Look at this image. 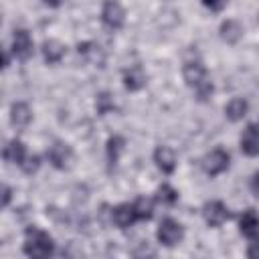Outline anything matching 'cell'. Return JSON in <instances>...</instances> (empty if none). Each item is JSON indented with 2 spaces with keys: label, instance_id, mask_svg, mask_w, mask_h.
<instances>
[{
  "label": "cell",
  "instance_id": "6da1fadb",
  "mask_svg": "<svg viewBox=\"0 0 259 259\" xmlns=\"http://www.w3.org/2000/svg\"><path fill=\"white\" fill-rule=\"evenodd\" d=\"M22 251L28 259H53L55 255V243L49 233L32 227L24 235V245Z\"/></svg>",
  "mask_w": 259,
  "mask_h": 259
},
{
  "label": "cell",
  "instance_id": "7a4b0ae2",
  "mask_svg": "<svg viewBox=\"0 0 259 259\" xmlns=\"http://www.w3.org/2000/svg\"><path fill=\"white\" fill-rule=\"evenodd\" d=\"M182 75L188 87H192L198 95V99H208L212 95V83L208 79V73L200 61H186L182 67Z\"/></svg>",
  "mask_w": 259,
  "mask_h": 259
},
{
  "label": "cell",
  "instance_id": "3957f363",
  "mask_svg": "<svg viewBox=\"0 0 259 259\" xmlns=\"http://www.w3.org/2000/svg\"><path fill=\"white\" fill-rule=\"evenodd\" d=\"M156 237H158V241H160L164 247H174V245H178V243L182 241L184 229H182V225H180L178 221H174V219L168 217V219H164V221L158 225Z\"/></svg>",
  "mask_w": 259,
  "mask_h": 259
},
{
  "label": "cell",
  "instance_id": "277c9868",
  "mask_svg": "<svg viewBox=\"0 0 259 259\" xmlns=\"http://www.w3.org/2000/svg\"><path fill=\"white\" fill-rule=\"evenodd\" d=\"M229 162H231L229 152L223 150V148H214L202 158V170L208 176H219L229 168Z\"/></svg>",
  "mask_w": 259,
  "mask_h": 259
},
{
  "label": "cell",
  "instance_id": "5b68a950",
  "mask_svg": "<svg viewBox=\"0 0 259 259\" xmlns=\"http://www.w3.org/2000/svg\"><path fill=\"white\" fill-rule=\"evenodd\" d=\"M47 158H49V162H51L55 168L67 170V168L71 166V162H73V150H71L67 144H63V142H55L53 146H49Z\"/></svg>",
  "mask_w": 259,
  "mask_h": 259
},
{
  "label": "cell",
  "instance_id": "8992f818",
  "mask_svg": "<svg viewBox=\"0 0 259 259\" xmlns=\"http://www.w3.org/2000/svg\"><path fill=\"white\" fill-rule=\"evenodd\" d=\"M202 219L208 227H221L229 219V208L221 200H210L202 206Z\"/></svg>",
  "mask_w": 259,
  "mask_h": 259
},
{
  "label": "cell",
  "instance_id": "52a82bcc",
  "mask_svg": "<svg viewBox=\"0 0 259 259\" xmlns=\"http://www.w3.org/2000/svg\"><path fill=\"white\" fill-rule=\"evenodd\" d=\"M12 55L20 61H26L32 55V38L26 28H16L12 34Z\"/></svg>",
  "mask_w": 259,
  "mask_h": 259
},
{
  "label": "cell",
  "instance_id": "ba28073f",
  "mask_svg": "<svg viewBox=\"0 0 259 259\" xmlns=\"http://www.w3.org/2000/svg\"><path fill=\"white\" fill-rule=\"evenodd\" d=\"M101 20L111 30L119 28L123 24V20H125V12H123L121 4H117V2H105L103 8H101Z\"/></svg>",
  "mask_w": 259,
  "mask_h": 259
},
{
  "label": "cell",
  "instance_id": "9c48e42d",
  "mask_svg": "<svg viewBox=\"0 0 259 259\" xmlns=\"http://www.w3.org/2000/svg\"><path fill=\"white\" fill-rule=\"evenodd\" d=\"M241 150L247 156H259V123H251L241 134Z\"/></svg>",
  "mask_w": 259,
  "mask_h": 259
},
{
  "label": "cell",
  "instance_id": "30bf717a",
  "mask_svg": "<svg viewBox=\"0 0 259 259\" xmlns=\"http://www.w3.org/2000/svg\"><path fill=\"white\" fill-rule=\"evenodd\" d=\"M154 162L164 174H172L176 168V154L170 146H158L154 150Z\"/></svg>",
  "mask_w": 259,
  "mask_h": 259
},
{
  "label": "cell",
  "instance_id": "8fae6325",
  "mask_svg": "<svg viewBox=\"0 0 259 259\" xmlns=\"http://www.w3.org/2000/svg\"><path fill=\"white\" fill-rule=\"evenodd\" d=\"M239 231L247 239H257L259 237V214L253 208H247L239 217Z\"/></svg>",
  "mask_w": 259,
  "mask_h": 259
},
{
  "label": "cell",
  "instance_id": "7c38bea8",
  "mask_svg": "<svg viewBox=\"0 0 259 259\" xmlns=\"http://www.w3.org/2000/svg\"><path fill=\"white\" fill-rule=\"evenodd\" d=\"M136 221H138V214H136L134 202H123V204H119V206L113 208V223H115L119 229H127V227H132Z\"/></svg>",
  "mask_w": 259,
  "mask_h": 259
},
{
  "label": "cell",
  "instance_id": "4fadbf2b",
  "mask_svg": "<svg viewBox=\"0 0 259 259\" xmlns=\"http://www.w3.org/2000/svg\"><path fill=\"white\" fill-rule=\"evenodd\" d=\"M146 85V73L140 65H132L123 71V87L127 91H140Z\"/></svg>",
  "mask_w": 259,
  "mask_h": 259
},
{
  "label": "cell",
  "instance_id": "5bb4252c",
  "mask_svg": "<svg viewBox=\"0 0 259 259\" xmlns=\"http://www.w3.org/2000/svg\"><path fill=\"white\" fill-rule=\"evenodd\" d=\"M4 160L6 162H10V164H18V166H22L24 162H26V146L20 142V140H10L8 144H6V148H4Z\"/></svg>",
  "mask_w": 259,
  "mask_h": 259
},
{
  "label": "cell",
  "instance_id": "9a60e30c",
  "mask_svg": "<svg viewBox=\"0 0 259 259\" xmlns=\"http://www.w3.org/2000/svg\"><path fill=\"white\" fill-rule=\"evenodd\" d=\"M30 119H32V111H30L28 103L18 101L10 107V121L14 127H26L30 123Z\"/></svg>",
  "mask_w": 259,
  "mask_h": 259
},
{
  "label": "cell",
  "instance_id": "2e32d148",
  "mask_svg": "<svg viewBox=\"0 0 259 259\" xmlns=\"http://www.w3.org/2000/svg\"><path fill=\"white\" fill-rule=\"evenodd\" d=\"M42 57H45V61L49 65L59 63L65 57V45L61 40H55V38L45 40V45H42Z\"/></svg>",
  "mask_w": 259,
  "mask_h": 259
},
{
  "label": "cell",
  "instance_id": "e0dca14e",
  "mask_svg": "<svg viewBox=\"0 0 259 259\" xmlns=\"http://www.w3.org/2000/svg\"><path fill=\"white\" fill-rule=\"evenodd\" d=\"M247 109H249V103L243 99V97H233L227 105H225V115L231 119V121H239L247 115Z\"/></svg>",
  "mask_w": 259,
  "mask_h": 259
},
{
  "label": "cell",
  "instance_id": "ac0fdd59",
  "mask_svg": "<svg viewBox=\"0 0 259 259\" xmlns=\"http://www.w3.org/2000/svg\"><path fill=\"white\" fill-rule=\"evenodd\" d=\"M123 148H125V140H123L121 136H113V138L107 140L105 152H107V162H109V166H115V164H117V160H119Z\"/></svg>",
  "mask_w": 259,
  "mask_h": 259
},
{
  "label": "cell",
  "instance_id": "d6986e66",
  "mask_svg": "<svg viewBox=\"0 0 259 259\" xmlns=\"http://www.w3.org/2000/svg\"><path fill=\"white\" fill-rule=\"evenodd\" d=\"M221 36H223V40H227V42L233 45V42H237L243 36V26L237 20H227L221 26Z\"/></svg>",
  "mask_w": 259,
  "mask_h": 259
},
{
  "label": "cell",
  "instance_id": "ffe728a7",
  "mask_svg": "<svg viewBox=\"0 0 259 259\" xmlns=\"http://www.w3.org/2000/svg\"><path fill=\"white\" fill-rule=\"evenodd\" d=\"M134 208H136V214H138V221H150L152 214H154V204L150 198L146 196H140L134 200Z\"/></svg>",
  "mask_w": 259,
  "mask_h": 259
},
{
  "label": "cell",
  "instance_id": "44dd1931",
  "mask_svg": "<svg viewBox=\"0 0 259 259\" xmlns=\"http://www.w3.org/2000/svg\"><path fill=\"white\" fill-rule=\"evenodd\" d=\"M156 200L162 202V204H174V202L178 200V192H176L170 184H162V186H158V190H156Z\"/></svg>",
  "mask_w": 259,
  "mask_h": 259
},
{
  "label": "cell",
  "instance_id": "7402d4cb",
  "mask_svg": "<svg viewBox=\"0 0 259 259\" xmlns=\"http://www.w3.org/2000/svg\"><path fill=\"white\" fill-rule=\"evenodd\" d=\"M113 107V101L109 99V93H99L97 95V111L99 113H107Z\"/></svg>",
  "mask_w": 259,
  "mask_h": 259
},
{
  "label": "cell",
  "instance_id": "603a6c76",
  "mask_svg": "<svg viewBox=\"0 0 259 259\" xmlns=\"http://www.w3.org/2000/svg\"><path fill=\"white\" fill-rule=\"evenodd\" d=\"M38 166H40V158H38V156H30V158H26V162L22 164V170H24L26 174H30V172L38 170Z\"/></svg>",
  "mask_w": 259,
  "mask_h": 259
},
{
  "label": "cell",
  "instance_id": "cb8c5ba5",
  "mask_svg": "<svg viewBox=\"0 0 259 259\" xmlns=\"http://www.w3.org/2000/svg\"><path fill=\"white\" fill-rule=\"evenodd\" d=\"M247 259H259V239H253L247 249Z\"/></svg>",
  "mask_w": 259,
  "mask_h": 259
},
{
  "label": "cell",
  "instance_id": "d4e9b609",
  "mask_svg": "<svg viewBox=\"0 0 259 259\" xmlns=\"http://www.w3.org/2000/svg\"><path fill=\"white\" fill-rule=\"evenodd\" d=\"M251 190L259 196V172H255V174H253V178H251Z\"/></svg>",
  "mask_w": 259,
  "mask_h": 259
},
{
  "label": "cell",
  "instance_id": "484cf974",
  "mask_svg": "<svg viewBox=\"0 0 259 259\" xmlns=\"http://www.w3.org/2000/svg\"><path fill=\"white\" fill-rule=\"evenodd\" d=\"M8 202H10V188H8V186H4V200H2V204L6 206Z\"/></svg>",
  "mask_w": 259,
  "mask_h": 259
},
{
  "label": "cell",
  "instance_id": "4316f807",
  "mask_svg": "<svg viewBox=\"0 0 259 259\" xmlns=\"http://www.w3.org/2000/svg\"><path fill=\"white\" fill-rule=\"evenodd\" d=\"M204 6H206V8H210V10H221V8H225V4H212V2H210V4H208V2H204Z\"/></svg>",
  "mask_w": 259,
  "mask_h": 259
},
{
  "label": "cell",
  "instance_id": "83f0119b",
  "mask_svg": "<svg viewBox=\"0 0 259 259\" xmlns=\"http://www.w3.org/2000/svg\"><path fill=\"white\" fill-rule=\"evenodd\" d=\"M2 67H8V53H2Z\"/></svg>",
  "mask_w": 259,
  "mask_h": 259
}]
</instances>
